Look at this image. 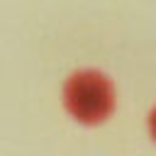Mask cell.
<instances>
[{
  "mask_svg": "<svg viewBox=\"0 0 156 156\" xmlns=\"http://www.w3.org/2000/svg\"><path fill=\"white\" fill-rule=\"evenodd\" d=\"M112 85L110 80L93 68H83L68 76L63 83V105L80 122H98L112 110Z\"/></svg>",
  "mask_w": 156,
  "mask_h": 156,
  "instance_id": "cell-1",
  "label": "cell"
},
{
  "mask_svg": "<svg viewBox=\"0 0 156 156\" xmlns=\"http://www.w3.org/2000/svg\"><path fill=\"white\" fill-rule=\"evenodd\" d=\"M149 132H151V136L156 139V107L149 112Z\"/></svg>",
  "mask_w": 156,
  "mask_h": 156,
  "instance_id": "cell-2",
  "label": "cell"
}]
</instances>
